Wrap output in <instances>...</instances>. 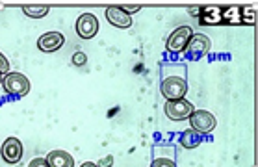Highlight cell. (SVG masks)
<instances>
[{"label":"cell","instance_id":"cell-2","mask_svg":"<svg viewBox=\"0 0 258 167\" xmlns=\"http://www.w3.org/2000/svg\"><path fill=\"white\" fill-rule=\"evenodd\" d=\"M160 91H162V95H164L167 101H178V99H184V95H186V91H188V84H186L184 78L169 76L162 82Z\"/></svg>","mask_w":258,"mask_h":167},{"label":"cell","instance_id":"cell-19","mask_svg":"<svg viewBox=\"0 0 258 167\" xmlns=\"http://www.w3.org/2000/svg\"><path fill=\"white\" fill-rule=\"evenodd\" d=\"M6 72H10V63H8L6 56L0 54V74H6Z\"/></svg>","mask_w":258,"mask_h":167},{"label":"cell","instance_id":"cell-3","mask_svg":"<svg viewBox=\"0 0 258 167\" xmlns=\"http://www.w3.org/2000/svg\"><path fill=\"white\" fill-rule=\"evenodd\" d=\"M165 115L171 121H184L194 114V104L186 99H178V101H167L165 102Z\"/></svg>","mask_w":258,"mask_h":167},{"label":"cell","instance_id":"cell-22","mask_svg":"<svg viewBox=\"0 0 258 167\" xmlns=\"http://www.w3.org/2000/svg\"><path fill=\"white\" fill-rule=\"evenodd\" d=\"M2 80H4V78H2V74H0V84H2Z\"/></svg>","mask_w":258,"mask_h":167},{"label":"cell","instance_id":"cell-20","mask_svg":"<svg viewBox=\"0 0 258 167\" xmlns=\"http://www.w3.org/2000/svg\"><path fill=\"white\" fill-rule=\"evenodd\" d=\"M28 167H50V165H48L47 158H34V160L30 161Z\"/></svg>","mask_w":258,"mask_h":167},{"label":"cell","instance_id":"cell-7","mask_svg":"<svg viewBox=\"0 0 258 167\" xmlns=\"http://www.w3.org/2000/svg\"><path fill=\"white\" fill-rule=\"evenodd\" d=\"M77 32L82 39H91L99 32V21L93 13H82L77 21Z\"/></svg>","mask_w":258,"mask_h":167},{"label":"cell","instance_id":"cell-5","mask_svg":"<svg viewBox=\"0 0 258 167\" xmlns=\"http://www.w3.org/2000/svg\"><path fill=\"white\" fill-rule=\"evenodd\" d=\"M0 154H2V160L10 163V165H15L23 160V143L19 137H8L6 141L2 143V149H0Z\"/></svg>","mask_w":258,"mask_h":167},{"label":"cell","instance_id":"cell-17","mask_svg":"<svg viewBox=\"0 0 258 167\" xmlns=\"http://www.w3.org/2000/svg\"><path fill=\"white\" fill-rule=\"evenodd\" d=\"M153 167H176V163L169 158H156L153 161Z\"/></svg>","mask_w":258,"mask_h":167},{"label":"cell","instance_id":"cell-12","mask_svg":"<svg viewBox=\"0 0 258 167\" xmlns=\"http://www.w3.org/2000/svg\"><path fill=\"white\" fill-rule=\"evenodd\" d=\"M223 8L221 6H206L201 10V24H221Z\"/></svg>","mask_w":258,"mask_h":167},{"label":"cell","instance_id":"cell-14","mask_svg":"<svg viewBox=\"0 0 258 167\" xmlns=\"http://www.w3.org/2000/svg\"><path fill=\"white\" fill-rule=\"evenodd\" d=\"M240 24V8H223V17H221V24Z\"/></svg>","mask_w":258,"mask_h":167},{"label":"cell","instance_id":"cell-11","mask_svg":"<svg viewBox=\"0 0 258 167\" xmlns=\"http://www.w3.org/2000/svg\"><path fill=\"white\" fill-rule=\"evenodd\" d=\"M47 161L50 167H75V158L65 150H52L48 152Z\"/></svg>","mask_w":258,"mask_h":167},{"label":"cell","instance_id":"cell-15","mask_svg":"<svg viewBox=\"0 0 258 167\" xmlns=\"http://www.w3.org/2000/svg\"><path fill=\"white\" fill-rule=\"evenodd\" d=\"M23 12H24V15H28V17L41 19V17H45V15L48 13V8L47 6H41V8L30 6V8H23Z\"/></svg>","mask_w":258,"mask_h":167},{"label":"cell","instance_id":"cell-13","mask_svg":"<svg viewBox=\"0 0 258 167\" xmlns=\"http://www.w3.org/2000/svg\"><path fill=\"white\" fill-rule=\"evenodd\" d=\"M201 141H203V134H199V132L191 130V128H188L186 132H182L180 145L184 149H195V147L201 145Z\"/></svg>","mask_w":258,"mask_h":167},{"label":"cell","instance_id":"cell-4","mask_svg":"<svg viewBox=\"0 0 258 167\" xmlns=\"http://www.w3.org/2000/svg\"><path fill=\"white\" fill-rule=\"evenodd\" d=\"M188 119L189 125H191V130L199 132V134H210L217 125L216 117L206 110H194V114L189 115Z\"/></svg>","mask_w":258,"mask_h":167},{"label":"cell","instance_id":"cell-9","mask_svg":"<svg viewBox=\"0 0 258 167\" xmlns=\"http://www.w3.org/2000/svg\"><path fill=\"white\" fill-rule=\"evenodd\" d=\"M106 19L110 21V24L117 26V28H130V26H132L130 13L124 12V8H121V6L106 8Z\"/></svg>","mask_w":258,"mask_h":167},{"label":"cell","instance_id":"cell-21","mask_svg":"<svg viewBox=\"0 0 258 167\" xmlns=\"http://www.w3.org/2000/svg\"><path fill=\"white\" fill-rule=\"evenodd\" d=\"M80 167H99L97 163H91V161H86V163H82Z\"/></svg>","mask_w":258,"mask_h":167},{"label":"cell","instance_id":"cell-1","mask_svg":"<svg viewBox=\"0 0 258 167\" xmlns=\"http://www.w3.org/2000/svg\"><path fill=\"white\" fill-rule=\"evenodd\" d=\"M2 86L6 93L13 97H24L26 93H30V80L23 72H8L2 80Z\"/></svg>","mask_w":258,"mask_h":167},{"label":"cell","instance_id":"cell-18","mask_svg":"<svg viewBox=\"0 0 258 167\" xmlns=\"http://www.w3.org/2000/svg\"><path fill=\"white\" fill-rule=\"evenodd\" d=\"M86 61H88V56H86L84 52H77L75 56H73V63H75V65H78V67H82Z\"/></svg>","mask_w":258,"mask_h":167},{"label":"cell","instance_id":"cell-16","mask_svg":"<svg viewBox=\"0 0 258 167\" xmlns=\"http://www.w3.org/2000/svg\"><path fill=\"white\" fill-rule=\"evenodd\" d=\"M254 17H256V12H254L252 8H249V6L240 8V19H241V23L254 24Z\"/></svg>","mask_w":258,"mask_h":167},{"label":"cell","instance_id":"cell-6","mask_svg":"<svg viewBox=\"0 0 258 167\" xmlns=\"http://www.w3.org/2000/svg\"><path fill=\"white\" fill-rule=\"evenodd\" d=\"M191 36H194V28L180 26V28H176L169 36L165 47H167L169 52H182V50H186V45H188V41L191 39Z\"/></svg>","mask_w":258,"mask_h":167},{"label":"cell","instance_id":"cell-10","mask_svg":"<svg viewBox=\"0 0 258 167\" xmlns=\"http://www.w3.org/2000/svg\"><path fill=\"white\" fill-rule=\"evenodd\" d=\"M63 41H65L63 34H59V32H47V34H43L37 39V48L41 52H54V50L61 48Z\"/></svg>","mask_w":258,"mask_h":167},{"label":"cell","instance_id":"cell-8","mask_svg":"<svg viewBox=\"0 0 258 167\" xmlns=\"http://www.w3.org/2000/svg\"><path fill=\"white\" fill-rule=\"evenodd\" d=\"M210 47L212 43L205 34H194L191 39L188 41V45H186V50H188L191 58H201V56L210 52Z\"/></svg>","mask_w":258,"mask_h":167}]
</instances>
